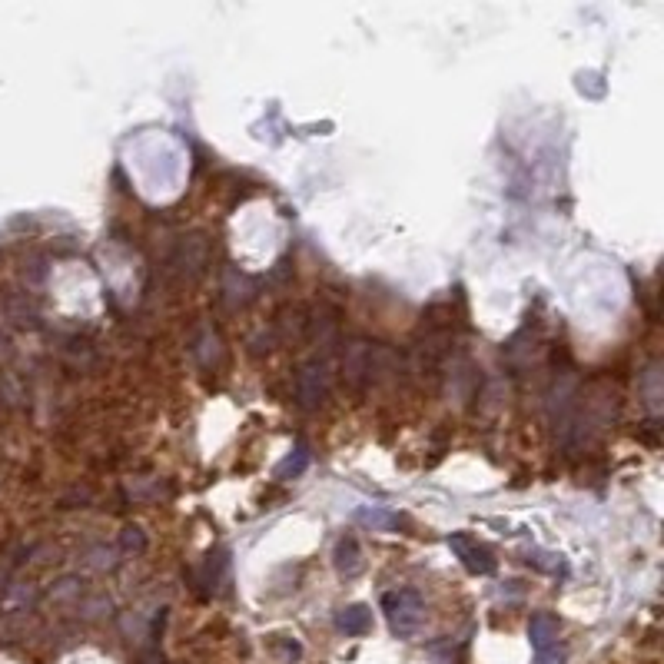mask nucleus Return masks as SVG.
<instances>
[{"instance_id":"5","label":"nucleus","mask_w":664,"mask_h":664,"mask_svg":"<svg viewBox=\"0 0 664 664\" xmlns=\"http://www.w3.org/2000/svg\"><path fill=\"white\" fill-rule=\"evenodd\" d=\"M336 568H339V575H346V578H356L362 572V558H359L356 538H339V545H336Z\"/></svg>"},{"instance_id":"3","label":"nucleus","mask_w":664,"mask_h":664,"mask_svg":"<svg viewBox=\"0 0 664 664\" xmlns=\"http://www.w3.org/2000/svg\"><path fill=\"white\" fill-rule=\"evenodd\" d=\"M336 625H339V631H346L349 638H362L372 631V611L366 605H349L339 611Z\"/></svg>"},{"instance_id":"2","label":"nucleus","mask_w":664,"mask_h":664,"mask_svg":"<svg viewBox=\"0 0 664 664\" xmlns=\"http://www.w3.org/2000/svg\"><path fill=\"white\" fill-rule=\"evenodd\" d=\"M449 548L455 555H459V562L469 568L472 575H492L495 572V558H492V552L485 545H479L475 542L472 535H452L449 538Z\"/></svg>"},{"instance_id":"1","label":"nucleus","mask_w":664,"mask_h":664,"mask_svg":"<svg viewBox=\"0 0 664 664\" xmlns=\"http://www.w3.org/2000/svg\"><path fill=\"white\" fill-rule=\"evenodd\" d=\"M382 608H386L389 625L399 638H412L415 631H419V625H422V598L415 595V591H409V588L389 591V595H382Z\"/></svg>"},{"instance_id":"4","label":"nucleus","mask_w":664,"mask_h":664,"mask_svg":"<svg viewBox=\"0 0 664 664\" xmlns=\"http://www.w3.org/2000/svg\"><path fill=\"white\" fill-rule=\"evenodd\" d=\"M528 638H532L535 655L558 645V621L552 615H532V621H528Z\"/></svg>"},{"instance_id":"6","label":"nucleus","mask_w":664,"mask_h":664,"mask_svg":"<svg viewBox=\"0 0 664 664\" xmlns=\"http://www.w3.org/2000/svg\"><path fill=\"white\" fill-rule=\"evenodd\" d=\"M535 664H565V648H562V645H552V648L538 651Z\"/></svg>"},{"instance_id":"7","label":"nucleus","mask_w":664,"mask_h":664,"mask_svg":"<svg viewBox=\"0 0 664 664\" xmlns=\"http://www.w3.org/2000/svg\"><path fill=\"white\" fill-rule=\"evenodd\" d=\"M362 522H369V525H386V528H392V525H396V518H392V515H386V512H362Z\"/></svg>"}]
</instances>
